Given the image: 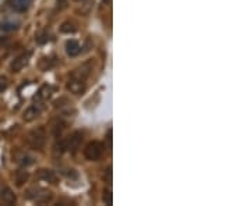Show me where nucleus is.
Instances as JSON below:
<instances>
[{"mask_svg":"<svg viewBox=\"0 0 251 206\" xmlns=\"http://www.w3.org/2000/svg\"><path fill=\"white\" fill-rule=\"evenodd\" d=\"M25 197L28 199H31L32 202H36V204H48L52 201L53 198V194L49 191V189L41 188V187H34V188H29L25 192Z\"/></svg>","mask_w":251,"mask_h":206,"instance_id":"obj_1","label":"nucleus"},{"mask_svg":"<svg viewBox=\"0 0 251 206\" xmlns=\"http://www.w3.org/2000/svg\"><path fill=\"white\" fill-rule=\"evenodd\" d=\"M27 142L32 149H38V151H39V149H42L46 143L45 130H44V128H36V130H32V131L28 134Z\"/></svg>","mask_w":251,"mask_h":206,"instance_id":"obj_2","label":"nucleus"},{"mask_svg":"<svg viewBox=\"0 0 251 206\" xmlns=\"http://www.w3.org/2000/svg\"><path fill=\"white\" fill-rule=\"evenodd\" d=\"M103 149H105V145L103 143L99 142V141H92V142H90L85 146L84 156H85L87 160L90 161L98 160V159H100L102 153H103Z\"/></svg>","mask_w":251,"mask_h":206,"instance_id":"obj_3","label":"nucleus"},{"mask_svg":"<svg viewBox=\"0 0 251 206\" xmlns=\"http://www.w3.org/2000/svg\"><path fill=\"white\" fill-rule=\"evenodd\" d=\"M44 112V103L42 102H34L29 108L24 112V114H23V118H24V121H34L35 118L41 116V113Z\"/></svg>","mask_w":251,"mask_h":206,"instance_id":"obj_4","label":"nucleus"},{"mask_svg":"<svg viewBox=\"0 0 251 206\" xmlns=\"http://www.w3.org/2000/svg\"><path fill=\"white\" fill-rule=\"evenodd\" d=\"M29 59H31V52L20 54L18 57L13 60V63L10 64V70L13 72H20L23 69L27 67V64L29 63Z\"/></svg>","mask_w":251,"mask_h":206,"instance_id":"obj_5","label":"nucleus"},{"mask_svg":"<svg viewBox=\"0 0 251 206\" xmlns=\"http://www.w3.org/2000/svg\"><path fill=\"white\" fill-rule=\"evenodd\" d=\"M16 201H17V198H16V194L11 191V188L6 187L1 189V192H0V204L1 205L11 206L16 204Z\"/></svg>","mask_w":251,"mask_h":206,"instance_id":"obj_6","label":"nucleus"},{"mask_svg":"<svg viewBox=\"0 0 251 206\" xmlns=\"http://www.w3.org/2000/svg\"><path fill=\"white\" fill-rule=\"evenodd\" d=\"M67 90L74 95H80L85 91V82H84V80H80V78H72L67 84Z\"/></svg>","mask_w":251,"mask_h":206,"instance_id":"obj_7","label":"nucleus"},{"mask_svg":"<svg viewBox=\"0 0 251 206\" xmlns=\"http://www.w3.org/2000/svg\"><path fill=\"white\" fill-rule=\"evenodd\" d=\"M66 52L67 54L70 56V57H74V56H77V54L81 52V46L80 44L77 42V41H67V44H66Z\"/></svg>","mask_w":251,"mask_h":206,"instance_id":"obj_8","label":"nucleus"},{"mask_svg":"<svg viewBox=\"0 0 251 206\" xmlns=\"http://www.w3.org/2000/svg\"><path fill=\"white\" fill-rule=\"evenodd\" d=\"M38 179L42 180V181H48L50 184H56L57 177L52 170H39L38 171Z\"/></svg>","mask_w":251,"mask_h":206,"instance_id":"obj_9","label":"nucleus"},{"mask_svg":"<svg viewBox=\"0 0 251 206\" xmlns=\"http://www.w3.org/2000/svg\"><path fill=\"white\" fill-rule=\"evenodd\" d=\"M81 141H82V137H81L80 133H74V134L70 137V139L66 142V145H67V149H72L73 152L80 146Z\"/></svg>","mask_w":251,"mask_h":206,"instance_id":"obj_10","label":"nucleus"},{"mask_svg":"<svg viewBox=\"0 0 251 206\" xmlns=\"http://www.w3.org/2000/svg\"><path fill=\"white\" fill-rule=\"evenodd\" d=\"M52 93H53L52 88H50L49 85H44V87L39 90V92H38L36 99H38L39 102H45V100H48V99L52 96Z\"/></svg>","mask_w":251,"mask_h":206,"instance_id":"obj_11","label":"nucleus"},{"mask_svg":"<svg viewBox=\"0 0 251 206\" xmlns=\"http://www.w3.org/2000/svg\"><path fill=\"white\" fill-rule=\"evenodd\" d=\"M11 3H13L11 4L13 9L16 11H25L29 6V3H31V0H13Z\"/></svg>","mask_w":251,"mask_h":206,"instance_id":"obj_12","label":"nucleus"},{"mask_svg":"<svg viewBox=\"0 0 251 206\" xmlns=\"http://www.w3.org/2000/svg\"><path fill=\"white\" fill-rule=\"evenodd\" d=\"M16 161L23 164V166H28V164H32L34 163V159L31 156H28L27 153H20L16 156Z\"/></svg>","mask_w":251,"mask_h":206,"instance_id":"obj_13","label":"nucleus"},{"mask_svg":"<svg viewBox=\"0 0 251 206\" xmlns=\"http://www.w3.org/2000/svg\"><path fill=\"white\" fill-rule=\"evenodd\" d=\"M60 31H62L63 34H73V32L77 31V28H75V25L73 23L67 21V23H63L62 27H60Z\"/></svg>","mask_w":251,"mask_h":206,"instance_id":"obj_14","label":"nucleus"},{"mask_svg":"<svg viewBox=\"0 0 251 206\" xmlns=\"http://www.w3.org/2000/svg\"><path fill=\"white\" fill-rule=\"evenodd\" d=\"M102 201H103L105 205H112V202H113V195H112V191H110V189H105V191H103Z\"/></svg>","mask_w":251,"mask_h":206,"instance_id":"obj_15","label":"nucleus"},{"mask_svg":"<svg viewBox=\"0 0 251 206\" xmlns=\"http://www.w3.org/2000/svg\"><path fill=\"white\" fill-rule=\"evenodd\" d=\"M17 23H1V24H0V29H1V31H14V29H17Z\"/></svg>","mask_w":251,"mask_h":206,"instance_id":"obj_16","label":"nucleus"},{"mask_svg":"<svg viewBox=\"0 0 251 206\" xmlns=\"http://www.w3.org/2000/svg\"><path fill=\"white\" fill-rule=\"evenodd\" d=\"M7 87H9V80H7V77L1 75V77H0V92L7 90Z\"/></svg>","mask_w":251,"mask_h":206,"instance_id":"obj_17","label":"nucleus"},{"mask_svg":"<svg viewBox=\"0 0 251 206\" xmlns=\"http://www.w3.org/2000/svg\"><path fill=\"white\" fill-rule=\"evenodd\" d=\"M103 1H108V0H103Z\"/></svg>","mask_w":251,"mask_h":206,"instance_id":"obj_18","label":"nucleus"},{"mask_svg":"<svg viewBox=\"0 0 251 206\" xmlns=\"http://www.w3.org/2000/svg\"><path fill=\"white\" fill-rule=\"evenodd\" d=\"M78 1H81V0H78Z\"/></svg>","mask_w":251,"mask_h":206,"instance_id":"obj_19","label":"nucleus"}]
</instances>
